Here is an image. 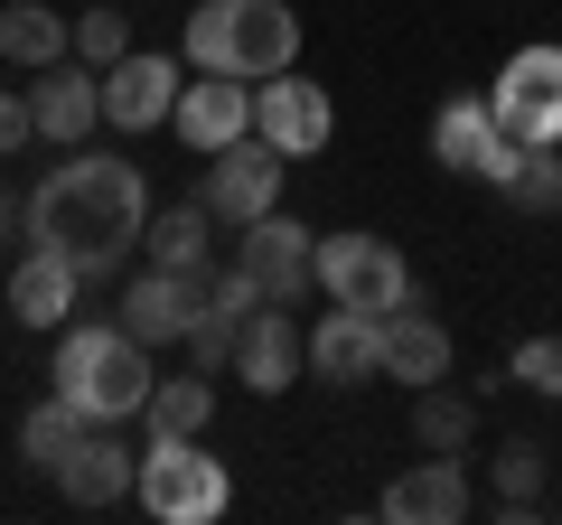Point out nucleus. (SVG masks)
<instances>
[{
  "label": "nucleus",
  "mask_w": 562,
  "mask_h": 525,
  "mask_svg": "<svg viewBox=\"0 0 562 525\" xmlns=\"http://www.w3.org/2000/svg\"><path fill=\"white\" fill-rule=\"evenodd\" d=\"M140 225H150V188H140V169L113 160V150L57 160L38 188H29V206H20V235L47 244V254H66L85 282L122 272V254L140 244Z\"/></svg>",
  "instance_id": "f257e3e1"
},
{
  "label": "nucleus",
  "mask_w": 562,
  "mask_h": 525,
  "mask_svg": "<svg viewBox=\"0 0 562 525\" xmlns=\"http://www.w3.org/2000/svg\"><path fill=\"white\" fill-rule=\"evenodd\" d=\"M47 384H57V394L85 413V423H132V413L150 404L160 366H150V347H140L122 320H66Z\"/></svg>",
  "instance_id": "f03ea898"
},
{
  "label": "nucleus",
  "mask_w": 562,
  "mask_h": 525,
  "mask_svg": "<svg viewBox=\"0 0 562 525\" xmlns=\"http://www.w3.org/2000/svg\"><path fill=\"white\" fill-rule=\"evenodd\" d=\"M188 66L206 76H281V66H301V10H281V0H198L188 10Z\"/></svg>",
  "instance_id": "7ed1b4c3"
},
{
  "label": "nucleus",
  "mask_w": 562,
  "mask_h": 525,
  "mask_svg": "<svg viewBox=\"0 0 562 525\" xmlns=\"http://www.w3.org/2000/svg\"><path fill=\"white\" fill-rule=\"evenodd\" d=\"M132 498L160 525H216L235 506V479H225V460H206V432H150V450L132 469Z\"/></svg>",
  "instance_id": "20e7f679"
},
{
  "label": "nucleus",
  "mask_w": 562,
  "mask_h": 525,
  "mask_svg": "<svg viewBox=\"0 0 562 525\" xmlns=\"http://www.w3.org/2000/svg\"><path fill=\"white\" fill-rule=\"evenodd\" d=\"M319 291L347 301V310H366V320H384V310L413 301V262L384 235H319Z\"/></svg>",
  "instance_id": "39448f33"
},
{
  "label": "nucleus",
  "mask_w": 562,
  "mask_h": 525,
  "mask_svg": "<svg viewBox=\"0 0 562 525\" xmlns=\"http://www.w3.org/2000/svg\"><path fill=\"white\" fill-rule=\"evenodd\" d=\"M487 113H497L506 142L553 150V142H562V47H516L506 76L487 85Z\"/></svg>",
  "instance_id": "423d86ee"
},
{
  "label": "nucleus",
  "mask_w": 562,
  "mask_h": 525,
  "mask_svg": "<svg viewBox=\"0 0 562 525\" xmlns=\"http://www.w3.org/2000/svg\"><path fill=\"white\" fill-rule=\"evenodd\" d=\"M281 169H291V160H281L262 132H244V142L206 150V216H216V225L272 216V206H281Z\"/></svg>",
  "instance_id": "0eeeda50"
},
{
  "label": "nucleus",
  "mask_w": 562,
  "mask_h": 525,
  "mask_svg": "<svg viewBox=\"0 0 562 525\" xmlns=\"http://www.w3.org/2000/svg\"><path fill=\"white\" fill-rule=\"evenodd\" d=\"M254 132L281 160H310V150H328V132H338V103H328V85H310L301 66H281V76L254 85Z\"/></svg>",
  "instance_id": "6e6552de"
},
{
  "label": "nucleus",
  "mask_w": 562,
  "mask_h": 525,
  "mask_svg": "<svg viewBox=\"0 0 562 525\" xmlns=\"http://www.w3.org/2000/svg\"><path fill=\"white\" fill-rule=\"evenodd\" d=\"M431 160L460 169V179L506 188V179H516V160H525V142H506V132H497L487 94H460V103H441V113H431Z\"/></svg>",
  "instance_id": "1a4fd4ad"
},
{
  "label": "nucleus",
  "mask_w": 562,
  "mask_h": 525,
  "mask_svg": "<svg viewBox=\"0 0 562 525\" xmlns=\"http://www.w3.org/2000/svg\"><path fill=\"white\" fill-rule=\"evenodd\" d=\"M235 235H244V254H235V262L254 272L262 301H301V291H319V235H310L301 216H281V206H272V216L235 225Z\"/></svg>",
  "instance_id": "9d476101"
},
{
  "label": "nucleus",
  "mask_w": 562,
  "mask_h": 525,
  "mask_svg": "<svg viewBox=\"0 0 562 525\" xmlns=\"http://www.w3.org/2000/svg\"><path fill=\"white\" fill-rule=\"evenodd\" d=\"M179 57H160V47H132V57L103 66V122L113 132H160L169 103H179Z\"/></svg>",
  "instance_id": "9b49d317"
},
{
  "label": "nucleus",
  "mask_w": 562,
  "mask_h": 525,
  "mask_svg": "<svg viewBox=\"0 0 562 525\" xmlns=\"http://www.w3.org/2000/svg\"><path fill=\"white\" fill-rule=\"evenodd\" d=\"M29 122H38V142L76 150L85 132L103 122V76H94L85 57H57V66H38V85H29Z\"/></svg>",
  "instance_id": "f8f14e48"
},
{
  "label": "nucleus",
  "mask_w": 562,
  "mask_h": 525,
  "mask_svg": "<svg viewBox=\"0 0 562 525\" xmlns=\"http://www.w3.org/2000/svg\"><path fill=\"white\" fill-rule=\"evenodd\" d=\"M169 122H179V142L206 160V150H225V142L254 132V85H244V76H206V66H198V85H179Z\"/></svg>",
  "instance_id": "ddd939ff"
},
{
  "label": "nucleus",
  "mask_w": 562,
  "mask_h": 525,
  "mask_svg": "<svg viewBox=\"0 0 562 525\" xmlns=\"http://www.w3.org/2000/svg\"><path fill=\"white\" fill-rule=\"evenodd\" d=\"M301 366H310V328L291 320V301H262L235 338V376L254 394H281V384H301Z\"/></svg>",
  "instance_id": "4468645a"
},
{
  "label": "nucleus",
  "mask_w": 562,
  "mask_h": 525,
  "mask_svg": "<svg viewBox=\"0 0 562 525\" xmlns=\"http://www.w3.org/2000/svg\"><path fill=\"white\" fill-rule=\"evenodd\" d=\"M469 506H479V498H469L460 450H422V460L384 488V516H394V525H460Z\"/></svg>",
  "instance_id": "2eb2a0df"
},
{
  "label": "nucleus",
  "mask_w": 562,
  "mask_h": 525,
  "mask_svg": "<svg viewBox=\"0 0 562 525\" xmlns=\"http://www.w3.org/2000/svg\"><path fill=\"white\" fill-rule=\"evenodd\" d=\"M198 301H206V272H169V262H150V272L122 291V328H132L140 347H169V338H188Z\"/></svg>",
  "instance_id": "dca6fc26"
},
{
  "label": "nucleus",
  "mask_w": 562,
  "mask_h": 525,
  "mask_svg": "<svg viewBox=\"0 0 562 525\" xmlns=\"http://www.w3.org/2000/svg\"><path fill=\"white\" fill-rule=\"evenodd\" d=\"M375 366H384L394 384H413V394H422V384H441V376H450V328L431 320L422 301L384 310V328H375Z\"/></svg>",
  "instance_id": "f3484780"
},
{
  "label": "nucleus",
  "mask_w": 562,
  "mask_h": 525,
  "mask_svg": "<svg viewBox=\"0 0 562 525\" xmlns=\"http://www.w3.org/2000/svg\"><path fill=\"white\" fill-rule=\"evenodd\" d=\"M132 442H113V423H85L76 432V450L57 460V498L66 506H113V498H132Z\"/></svg>",
  "instance_id": "a211bd4d"
},
{
  "label": "nucleus",
  "mask_w": 562,
  "mask_h": 525,
  "mask_svg": "<svg viewBox=\"0 0 562 525\" xmlns=\"http://www.w3.org/2000/svg\"><path fill=\"white\" fill-rule=\"evenodd\" d=\"M262 310V291H254V272H206V301H198V320H188V357L216 376V366H235V338H244V320Z\"/></svg>",
  "instance_id": "6ab92c4d"
},
{
  "label": "nucleus",
  "mask_w": 562,
  "mask_h": 525,
  "mask_svg": "<svg viewBox=\"0 0 562 525\" xmlns=\"http://www.w3.org/2000/svg\"><path fill=\"white\" fill-rule=\"evenodd\" d=\"M76 291H85V272L66 254H47V244H29V254L10 262V320L20 328H66L76 320Z\"/></svg>",
  "instance_id": "aec40b11"
},
{
  "label": "nucleus",
  "mask_w": 562,
  "mask_h": 525,
  "mask_svg": "<svg viewBox=\"0 0 562 525\" xmlns=\"http://www.w3.org/2000/svg\"><path fill=\"white\" fill-rule=\"evenodd\" d=\"M375 328H384V320L328 301L319 328H310V376H319V384H366V376H384V366H375Z\"/></svg>",
  "instance_id": "412c9836"
},
{
  "label": "nucleus",
  "mask_w": 562,
  "mask_h": 525,
  "mask_svg": "<svg viewBox=\"0 0 562 525\" xmlns=\"http://www.w3.org/2000/svg\"><path fill=\"white\" fill-rule=\"evenodd\" d=\"M0 57L38 76V66L76 57V20H66V10H47V0H10V10H0Z\"/></svg>",
  "instance_id": "4be33fe9"
},
{
  "label": "nucleus",
  "mask_w": 562,
  "mask_h": 525,
  "mask_svg": "<svg viewBox=\"0 0 562 525\" xmlns=\"http://www.w3.org/2000/svg\"><path fill=\"white\" fill-rule=\"evenodd\" d=\"M487 506H497V516H535L543 506V442L535 432H516V442L487 460Z\"/></svg>",
  "instance_id": "5701e85b"
},
{
  "label": "nucleus",
  "mask_w": 562,
  "mask_h": 525,
  "mask_svg": "<svg viewBox=\"0 0 562 525\" xmlns=\"http://www.w3.org/2000/svg\"><path fill=\"white\" fill-rule=\"evenodd\" d=\"M140 244H150V262H169V272H216V262H206V198L160 206V216L140 225Z\"/></svg>",
  "instance_id": "b1692460"
},
{
  "label": "nucleus",
  "mask_w": 562,
  "mask_h": 525,
  "mask_svg": "<svg viewBox=\"0 0 562 525\" xmlns=\"http://www.w3.org/2000/svg\"><path fill=\"white\" fill-rule=\"evenodd\" d=\"M413 442L422 450H469V442H479V404L450 394V376L422 384V394H413Z\"/></svg>",
  "instance_id": "393cba45"
},
{
  "label": "nucleus",
  "mask_w": 562,
  "mask_h": 525,
  "mask_svg": "<svg viewBox=\"0 0 562 525\" xmlns=\"http://www.w3.org/2000/svg\"><path fill=\"white\" fill-rule=\"evenodd\" d=\"M140 423H150V432H206V423H216V384H206V366H198V376H160V384H150V404H140Z\"/></svg>",
  "instance_id": "a878e982"
},
{
  "label": "nucleus",
  "mask_w": 562,
  "mask_h": 525,
  "mask_svg": "<svg viewBox=\"0 0 562 525\" xmlns=\"http://www.w3.org/2000/svg\"><path fill=\"white\" fill-rule=\"evenodd\" d=\"M76 432H85V413L66 404V394H47V404H38V413H29V423H20V460L57 479V460H66V450H76Z\"/></svg>",
  "instance_id": "bb28decb"
},
{
  "label": "nucleus",
  "mask_w": 562,
  "mask_h": 525,
  "mask_svg": "<svg viewBox=\"0 0 562 525\" xmlns=\"http://www.w3.org/2000/svg\"><path fill=\"white\" fill-rule=\"evenodd\" d=\"M506 206H525V216H553V206H562V150H525L516 179H506Z\"/></svg>",
  "instance_id": "cd10ccee"
},
{
  "label": "nucleus",
  "mask_w": 562,
  "mask_h": 525,
  "mask_svg": "<svg viewBox=\"0 0 562 525\" xmlns=\"http://www.w3.org/2000/svg\"><path fill=\"white\" fill-rule=\"evenodd\" d=\"M76 57L94 66V76L113 57H132V20H122V10H85V20H76Z\"/></svg>",
  "instance_id": "c85d7f7f"
},
{
  "label": "nucleus",
  "mask_w": 562,
  "mask_h": 525,
  "mask_svg": "<svg viewBox=\"0 0 562 525\" xmlns=\"http://www.w3.org/2000/svg\"><path fill=\"white\" fill-rule=\"evenodd\" d=\"M506 376L525 384V394H562V338L543 328V338H525L516 357H506Z\"/></svg>",
  "instance_id": "c756f323"
},
{
  "label": "nucleus",
  "mask_w": 562,
  "mask_h": 525,
  "mask_svg": "<svg viewBox=\"0 0 562 525\" xmlns=\"http://www.w3.org/2000/svg\"><path fill=\"white\" fill-rule=\"evenodd\" d=\"M38 142V122H29V94H0V160H10V150H29Z\"/></svg>",
  "instance_id": "7c9ffc66"
},
{
  "label": "nucleus",
  "mask_w": 562,
  "mask_h": 525,
  "mask_svg": "<svg viewBox=\"0 0 562 525\" xmlns=\"http://www.w3.org/2000/svg\"><path fill=\"white\" fill-rule=\"evenodd\" d=\"M10 235H20V206H10V188H0V244H10Z\"/></svg>",
  "instance_id": "2f4dec72"
},
{
  "label": "nucleus",
  "mask_w": 562,
  "mask_h": 525,
  "mask_svg": "<svg viewBox=\"0 0 562 525\" xmlns=\"http://www.w3.org/2000/svg\"><path fill=\"white\" fill-rule=\"evenodd\" d=\"M553 150H562V142H553Z\"/></svg>",
  "instance_id": "473e14b6"
}]
</instances>
